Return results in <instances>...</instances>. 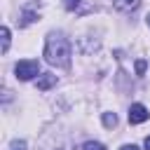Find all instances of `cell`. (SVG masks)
<instances>
[{
	"label": "cell",
	"mask_w": 150,
	"mask_h": 150,
	"mask_svg": "<svg viewBox=\"0 0 150 150\" xmlns=\"http://www.w3.org/2000/svg\"><path fill=\"white\" fill-rule=\"evenodd\" d=\"M45 59L47 63L56 68H68L70 66V42L63 33H49L45 42Z\"/></svg>",
	"instance_id": "1"
},
{
	"label": "cell",
	"mask_w": 150,
	"mask_h": 150,
	"mask_svg": "<svg viewBox=\"0 0 150 150\" xmlns=\"http://www.w3.org/2000/svg\"><path fill=\"white\" fill-rule=\"evenodd\" d=\"M38 73H40V63H38L35 59H23V61H19V63L14 66V75H16L19 80H23V82L33 80Z\"/></svg>",
	"instance_id": "2"
},
{
	"label": "cell",
	"mask_w": 150,
	"mask_h": 150,
	"mask_svg": "<svg viewBox=\"0 0 150 150\" xmlns=\"http://www.w3.org/2000/svg\"><path fill=\"white\" fill-rule=\"evenodd\" d=\"M150 117V112H148V108L143 105V103H134L131 108H129V122L131 124H141V122H145Z\"/></svg>",
	"instance_id": "3"
},
{
	"label": "cell",
	"mask_w": 150,
	"mask_h": 150,
	"mask_svg": "<svg viewBox=\"0 0 150 150\" xmlns=\"http://www.w3.org/2000/svg\"><path fill=\"white\" fill-rule=\"evenodd\" d=\"M56 84V75H52V73H45V75H40L38 77V89H49V87H54Z\"/></svg>",
	"instance_id": "4"
},
{
	"label": "cell",
	"mask_w": 150,
	"mask_h": 150,
	"mask_svg": "<svg viewBox=\"0 0 150 150\" xmlns=\"http://www.w3.org/2000/svg\"><path fill=\"white\" fill-rule=\"evenodd\" d=\"M112 2H115V7H117L120 12H131V9L138 7L141 0H112Z\"/></svg>",
	"instance_id": "5"
},
{
	"label": "cell",
	"mask_w": 150,
	"mask_h": 150,
	"mask_svg": "<svg viewBox=\"0 0 150 150\" xmlns=\"http://www.w3.org/2000/svg\"><path fill=\"white\" fill-rule=\"evenodd\" d=\"M0 35H2V45H0V49H2V54H5V52L9 49V28H7V26H2Z\"/></svg>",
	"instance_id": "6"
},
{
	"label": "cell",
	"mask_w": 150,
	"mask_h": 150,
	"mask_svg": "<svg viewBox=\"0 0 150 150\" xmlns=\"http://www.w3.org/2000/svg\"><path fill=\"white\" fill-rule=\"evenodd\" d=\"M21 16H23V19H21V26H26V23H33V21L38 19V14H35V12H30V9H26Z\"/></svg>",
	"instance_id": "7"
},
{
	"label": "cell",
	"mask_w": 150,
	"mask_h": 150,
	"mask_svg": "<svg viewBox=\"0 0 150 150\" xmlns=\"http://www.w3.org/2000/svg\"><path fill=\"white\" fill-rule=\"evenodd\" d=\"M103 124L105 127H115L117 124V115L115 112H103Z\"/></svg>",
	"instance_id": "8"
},
{
	"label": "cell",
	"mask_w": 150,
	"mask_h": 150,
	"mask_svg": "<svg viewBox=\"0 0 150 150\" xmlns=\"http://www.w3.org/2000/svg\"><path fill=\"white\" fill-rule=\"evenodd\" d=\"M82 150H105V145L103 143H96V141H87L82 145Z\"/></svg>",
	"instance_id": "9"
},
{
	"label": "cell",
	"mask_w": 150,
	"mask_h": 150,
	"mask_svg": "<svg viewBox=\"0 0 150 150\" xmlns=\"http://www.w3.org/2000/svg\"><path fill=\"white\" fill-rule=\"evenodd\" d=\"M77 5H80V0H63V7H66V9H70V12H73Z\"/></svg>",
	"instance_id": "10"
},
{
	"label": "cell",
	"mask_w": 150,
	"mask_h": 150,
	"mask_svg": "<svg viewBox=\"0 0 150 150\" xmlns=\"http://www.w3.org/2000/svg\"><path fill=\"white\" fill-rule=\"evenodd\" d=\"M9 150H26V143H23V141H12Z\"/></svg>",
	"instance_id": "11"
},
{
	"label": "cell",
	"mask_w": 150,
	"mask_h": 150,
	"mask_svg": "<svg viewBox=\"0 0 150 150\" xmlns=\"http://www.w3.org/2000/svg\"><path fill=\"white\" fill-rule=\"evenodd\" d=\"M145 66H148V63H145L143 59H141V61H136V73H138V75H143V73H145Z\"/></svg>",
	"instance_id": "12"
},
{
	"label": "cell",
	"mask_w": 150,
	"mask_h": 150,
	"mask_svg": "<svg viewBox=\"0 0 150 150\" xmlns=\"http://www.w3.org/2000/svg\"><path fill=\"white\" fill-rule=\"evenodd\" d=\"M120 150H141V148H138V145H134V143H131V145H129V143H127V145H122V148H120Z\"/></svg>",
	"instance_id": "13"
},
{
	"label": "cell",
	"mask_w": 150,
	"mask_h": 150,
	"mask_svg": "<svg viewBox=\"0 0 150 150\" xmlns=\"http://www.w3.org/2000/svg\"><path fill=\"white\" fill-rule=\"evenodd\" d=\"M143 145H145V150H150V136H148V138L143 141Z\"/></svg>",
	"instance_id": "14"
},
{
	"label": "cell",
	"mask_w": 150,
	"mask_h": 150,
	"mask_svg": "<svg viewBox=\"0 0 150 150\" xmlns=\"http://www.w3.org/2000/svg\"><path fill=\"white\" fill-rule=\"evenodd\" d=\"M148 26H150V14H148Z\"/></svg>",
	"instance_id": "15"
}]
</instances>
